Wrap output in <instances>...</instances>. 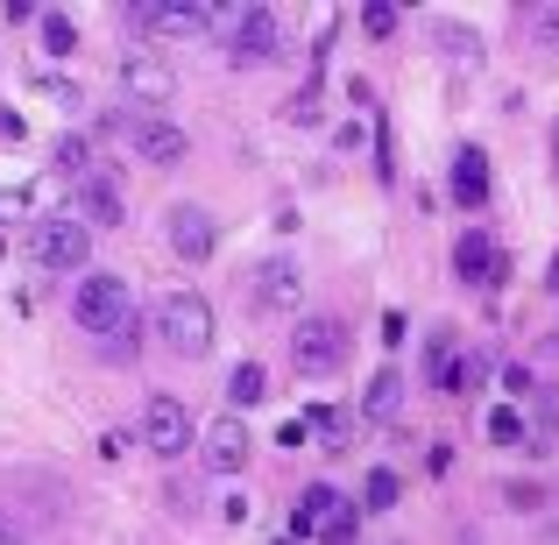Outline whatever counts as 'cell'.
<instances>
[{
  "mask_svg": "<svg viewBox=\"0 0 559 545\" xmlns=\"http://www.w3.org/2000/svg\"><path fill=\"white\" fill-rule=\"evenodd\" d=\"M71 319H79V333H93V341H121V333H135V298H128V284L114 270L79 276V291H71Z\"/></svg>",
  "mask_w": 559,
  "mask_h": 545,
  "instance_id": "6da1fadb",
  "label": "cell"
},
{
  "mask_svg": "<svg viewBox=\"0 0 559 545\" xmlns=\"http://www.w3.org/2000/svg\"><path fill=\"white\" fill-rule=\"evenodd\" d=\"M156 341L178 362H205L213 355V305H205L199 291H164V298H156Z\"/></svg>",
  "mask_w": 559,
  "mask_h": 545,
  "instance_id": "7a4b0ae2",
  "label": "cell"
},
{
  "mask_svg": "<svg viewBox=\"0 0 559 545\" xmlns=\"http://www.w3.org/2000/svg\"><path fill=\"white\" fill-rule=\"evenodd\" d=\"M28 256H36V270H85V256H93V234H85L71 213H43L36 234H28Z\"/></svg>",
  "mask_w": 559,
  "mask_h": 545,
  "instance_id": "3957f363",
  "label": "cell"
},
{
  "mask_svg": "<svg viewBox=\"0 0 559 545\" xmlns=\"http://www.w3.org/2000/svg\"><path fill=\"white\" fill-rule=\"evenodd\" d=\"M347 347H355V333H347L341 319H305V327L290 333V362H298L305 376H341Z\"/></svg>",
  "mask_w": 559,
  "mask_h": 545,
  "instance_id": "277c9868",
  "label": "cell"
},
{
  "mask_svg": "<svg viewBox=\"0 0 559 545\" xmlns=\"http://www.w3.org/2000/svg\"><path fill=\"white\" fill-rule=\"evenodd\" d=\"M142 439H150L156 461H178V453L199 447V433H191V411L178 396H150V411H142Z\"/></svg>",
  "mask_w": 559,
  "mask_h": 545,
  "instance_id": "5b68a950",
  "label": "cell"
},
{
  "mask_svg": "<svg viewBox=\"0 0 559 545\" xmlns=\"http://www.w3.org/2000/svg\"><path fill=\"white\" fill-rule=\"evenodd\" d=\"M199 453H205L213 475H241L248 453H255V439H248L241 418H213V425H205V439H199Z\"/></svg>",
  "mask_w": 559,
  "mask_h": 545,
  "instance_id": "8992f818",
  "label": "cell"
},
{
  "mask_svg": "<svg viewBox=\"0 0 559 545\" xmlns=\"http://www.w3.org/2000/svg\"><path fill=\"white\" fill-rule=\"evenodd\" d=\"M121 93H128V99H142V107H164V99L178 93V79H170L164 57L135 50V57H121Z\"/></svg>",
  "mask_w": 559,
  "mask_h": 545,
  "instance_id": "52a82bcc",
  "label": "cell"
},
{
  "mask_svg": "<svg viewBox=\"0 0 559 545\" xmlns=\"http://www.w3.org/2000/svg\"><path fill=\"white\" fill-rule=\"evenodd\" d=\"M164 227H170V248H178L185 262H205V256H213V241H219L213 213H205V205H191V199H185V205H170Z\"/></svg>",
  "mask_w": 559,
  "mask_h": 545,
  "instance_id": "ba28073f",
  "label": "cell"
},
{
  "mask_svg": "<svg viewBox=\"0 0 559 545\" xmlns=\"http://www.w3.org/2000/svg\"><path fill=\"white\" fill-rule=\"evenodd\" d=\"M71 220H79L85 234H93V227H121V220H128L121 185H114V178H93V170H85V178H79V213H71Z\"/></svg>",
  "mask_w": 559,
  "mask_h": 545,
  "instance_id": "9c48e42d",
  "label": "cell"
},
{
  "mask_svg": "<svg viewBox=\"0 0 559 545\" xmlns=\"http://www.w3.org/2000/svg\"><path fill=\"white\" fill-rule=\"evenodd\" d=\"M270 57H276V14L241 8L234 14V64H270Z\"/></svg>",
  "mask_w": 559,
  "mask_h": 545,
  "instance_id": "30bf717a",
  "label": "cell"
},
{
  "mask_svg": "<svg viewBox=\"0 0 559 545\" xmlns=\"http://www.w3.org/2000/svg\"><path fill=\"white\" fill-rule=\"evenodd\" d=\"M298 298H305V270L290 256H276V262L255 270V305H262V312H290Z\"/></svg>",
  "mask_w": 559,
  "mask_h": 545,
  "instance_id": "8fae6325",
  "label": "cell"
},
{
  "mask_svg": "<svg viewBox=\"0 0 559 545\" xmlns=\"http://www.w3.org/2000/svg\"><path fill=\"white\" fill-rule=\"evenodd\" d=\"M185 128L178 121H135V156L142 164H156V170H170V164H185Z\"/></svg>",
  "mask_w": 559,
  "mask_h": 545,
  "instance_id": "7c38bea8",
  "label": "cell"
},
{
  "mask_svg": "<svg viewBox=\"0 0 559 545\" xmlns=\"http://www.w3.org/2000/svg\"><path fill=\"white\" fill-rule=\"evenodd\" d=\"M453 270L467 276V284H496V270H503V256H496V241L481 227H467L461 241H453Z\"/></svg>",
  "mask_w": 559,
  "mask_h": 545,
  "instance_id": "4fadbf2b",
  "label": "cell"
},
{
  "mask_svg": "<svg viewBox=\"0 0 559 545\" xmlns=\"http://www.w3.org/2000/svg\"><path fill=\"white\" fill-rule=\"evenodd\" d=\"M453 199H461L467 213L489 199V156H481V150H461V156H453Z\"/></svg>",
  "mask_w": 559,
  "mask_h": 545,
  "instance_id": "5bb4252c",
  "label": "cell"
},
{
  "mask_svg": "<svg viewBox=\"0 0 559 545\" xmlns=\"http://www.w3.org/2000/svg\"><path fill=\"white\" fill-rule=\"evenodd\" d=\"M227 396H234V404H262V396H270V368H262V362H241V368H234V376H227Z\"/></svg>",
  "mask_w": 559,
  "mask_h": 545,
  "instance_id": "9a60e30c",
  "label": "cell"
},
{
  "mask_svg": "<svg viewBox=\"0 0 559 545\" xmlns=\"http://www.w3.org/2000/svg\"><path fill=\"white\" fill-rule=\"evenodd\" d=\"M361 411H369V418H396V411H404V376L382 368V376L369 382V396H361Z\"/></svg>",
  "mask_w": 559,
  "mask_h": 545,
  "instance_id": "2e32d148",
  "label": "cell"
},
{
  "mask_svg": "<svg viewBox=\"0 0 559 545\" xmlns=\"http://www.w3.org/2000/svg\"><path fill=\"white\" fill-rule=\"evenodd\" d=\"M43 50H50V57H71V50H79V28H71L64 8H43Z\"/></svg>",
  "mask_w": 559,
  "mask_h": 545,
  "instance_id": "e0dca14e",
  "label": "cell"
},
{
  "mask_svg": "<svg viewBox=\"0 0 559 545\" xmlns=\"http://www.w3.org/2000/svg\"><path fill=\"white\" fill-rule=\"evenodd\" d=\"M524 36L532 50H559V8H524Z\"/></svg>",
  "mask_w": 559,
  "mask_h": 545,
  "instance_id": "ac0fdd59",
  "label": "cell"
},
{
  "mask_svg": "<svg viewBox=\"0 0 559 545\" xmlns=\"http://www.w3.org/2000/svg\"><path fill=\"white\" fill-rule=\"evenodd\" d=\"M333 503H341V496H333L326 482H319V489H305V496H298V532H319V524H326V510H333Z\"/></svg>",
  "mask_w": 559,
  "mask_h": 545,
  "instance_id": "d6986e66",
  "label": "cell"
},
{
  "mask_svg": "<svg viewBox=\"0 0 559 545\" xmlns=\"http://www.w3.org/2000/svg\"><path fill=\"white\" fill-rule=\"evenodd\" d=\"M305 425H312V433H319V439H326V453H341V447H347V418H341V411H326V404H312V411H305Z\"/></svg>",
  "mask_w": 559,
  "mask_h": 545,
  "instance_id": "ffe728a7",
  "label": "cell"
},
{
  "mask_svg": "<svg viewBox=\"0 0 559 545\" xmlns=\"http://www.w3.org/2000/svg\"><path fill=\"white\" fill-rule=\"evenodd\" d=\"M50 156H57V170H64V178H85V164H93V142H85V135H64Z\"/></svg>",
  "mask_w": 559,
  "mask_h": 545,
  "instance_id": "44dd1931",
  "label": "cell"
},
{
  "mask_svg": "<svg viewBox=\"0 0 559 545\" xmlns=\"http://www.w3.org/2000/svg\"><path fill=\"white\" fill-rule=\"evenodd\" d=\"M396 489H404V482H396L390 467H369V482H361V503H369V510H390Z\"/></svg>",
  "mask_w": 559,
  "mask_h": 545,
  "instance_id": "7402d4cb",
  "label": "cell"
},
{
  "mask_svg": "<svg viewBox=\"0 0 559 545\" xmlns=\"http://www.w3.org/2000/svg\"><path fill=\"white\" fill-rule=\"evenodd\" d=\"M319 545H355V503H333L319 524Z\"/></svg>",
  "mask_w": 559,
  "mask_h": 545,
  "instance_id": "603a6c76",
  "label": "cell"
},
{
  "mask_svg": "<svg viewBox=\"0 0 559 545\" xmlns=\"http://www.w3.org/2000/svg\"><path fill=\"white\" fill-rule=\"evenodd\" d=\"M489 439L496 447H524V418L518 411H489Z\"/></svg>",
  "mask_w": 559,
  "mask_h": 545,
  "instance_id": "cb8c5ba5",
  "label": "cell"
},
{
  "mask_svg": "<svg viewBox=\"0 0 559 545\" xmlns=\"http://www.w3.org/2000/svg\"><path fill=\"white\" fill-rule=\"evenodd\" d=\"M361 22H369V36H390V28H396V8H361Z\"/></svg>",
  "mask_w": 559,
  "mask_h": 545,
  "instance_id": "d4e9b609",
  "label": "cell"
},
{
  "mask_svg": "<svg viewBox=\"0 0 559 545\" xmlns=\"http://www.w3.org/2000/svg\"><path fill=\"white\" fill-rule=\"evenodd\" d=\"M503 390L510 396H532V368H503Z\"/></svg>",
  "mask_w": 559,
  "mask_h": 545,
  "instance_id": "484cf974",
  "label": "cell"
},
{
  "mask_svg": "<svg viewBox=\"0 0 559 545\" xmlns=\"http://www.w3.org/2000/svg\"><path fill=\"white\" fill-rule=\"evenodd\" d=\"M546 291H559V248H552V262H546Z\"/></svg>",
  "mask_w": 559,
  "mask_h": 545,
  "instance_id": "4316f807",
  "label": "cell"
},
{
  "mask_svg": "<svg viewBox=\"0 0 559 545\" xmlns=\"http://www.w3.org/2000/svg\"><path fill=\"white\" fill-rule=\"evenodd\" d=\"M0 545H14V524L8 518H0Z\"/></svg>",
  "mask_w": 559,
  "mask_h": 545,
  "instance_id": "83f0119b",
  "label": "cell"
},
{
  "mask_svg": "<svg viewBox=\"0 0 559 545\" xmlns=\"http://www.w3.org/2000/svg\"><path fill=\"white\" fill-rule=\"evenodd\" d=\"M552 178H559V156H552Z\"/></svg>",
  "mask_w": 559,
  "mask_h": 545,
  "instance_id": "f1b7e54d",
  "label": "cell"
},
{
  "mask_svg": "<svg viewBox=\"0 0 559 545\" xmlns=\"http://www.w3.org/2000/svg\"><path fill=\"white\" fill-rule=\"evenodd\" d=\"M552 355H559V333H552Z\"/></svg>",
  "mask_w": 559,
  "mask_h": 545,
  "instance_id": "f546056e",
  "label": "cell"
}]
</instances>
